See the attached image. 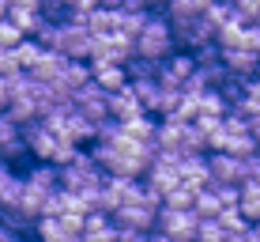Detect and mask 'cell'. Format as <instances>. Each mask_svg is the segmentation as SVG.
Instances as JSON below:
<instances>
[{"label": "cell", "mask_w": 260, "mask_h": 242, "mask_svg": "<svg viewBox=\"0 0 260 242\" xmlns=\"http://www.w3.org/2000/svg\"><path fill=\"white\" fill-rule=\"evenodd\" d=\"M174 53V38H170V23L162 19V12H147V23L132 42V57L147 61V65H162Z\"/></svg>", "instance_id": "cell-1"}, {"label": "cell", "mask_w": 260, "mask_h": 242, "mask_svg": "<svg viewBox=\"0 0 260 242\" xmlns=\"http://www.w3.org/2000/svg\"><path fill=\"white\" fill-rule=\"evenodd\" d=\"M57 174H60V190H64V193L98 190V185H102V178H106L102 170L94 167V159H91V151H87V148H79L76 155H72V163L60 167Z\"/></svg>", "instance_id": "cell-2"}, {"label": "cell", "mask_w": 260, "mask_h": 242, "mask_svg": "<svg viewBox=\"0 0 260 242\" xmlns=\"http://www.w3.org/2000/svg\"><path fill=\"white\" fill-rule=\"evenodd\" d=\"M143 201V185L136 178H102V190H98V201H94V212L102 216H113L124 204H136Z\"/></svg>", "instance_id": "cell-3"}, {"label": "cell", "mask_w": 260, "mask_h": 242, "mask_svg": "<svg viewBox=\"0 0 260 242\" xmlns=\"http://www.w3.org/2000/svg\"><path fill=\"white\" fill-rule=\"evenodd\" d=\"M132 61V42L121 34H106V38H91L87 49V68H124Z\"/></svg>", "instance_id": "cell-4"}, {"label": "cell", "mask_w": 260, "mask_h": 242, "mask_svg": "<svg viewBox=\"0 0 260 242\" xmlns=\"http://www.w3.org/2000/svg\"><path fill=\"white\" fill-rule=\"evenodd\" d=\"M155 216H158V204L151 201H136V204H124L110 216V223L117 231H140V235H151L155 231Z\"/></svg>", "instance_id": "cell-5"}, {"label": "cell", "mask_w": 260, "mask_h": 242, "mask_svg": "<svg viewBox=\"0 0 260 242\" xmlns=\"http://www.w3.org/2000/svg\"><path fill=\"white\" fill-rule=\"evenodd\" d=\"M196 220L192 212H170V208H158L155 216V235H166L174 242H192L196 238Z\"/></svg>", "instance_id": "cell-6"}, {"label": "cell", "mask_w": 260, "mask_h": 242, "mask_svg": "<svg viewBox=\"0 0 260 242\" xmlns=\"http://www.w3.org/2000/svg\"><path fill=\"white\" fill-rule=\"evenodd\" d=\"M4 19L23 34V38H34V31L42 26V12H38V0H12L4 12Z\"/></svg>", "instance_id": "cell-7"}, {"label": "cell", "mask_w": 260, "mask_h": 242, "mask_svg": "<svg viewBox=\"0 0 260 242\" xmlns=\"http://www.w3.org/2000/svg\"><path fill=\"white\" fill-rule=\"evenodd\" d=\"M72 110H76L83 121L98 125V121H106V95L98 91L94 84H87V87H79V91L72 95Z\"/></svg>", "instance_id": "cell-8"}, {"label": "cell", "mask_w": 260, "mask_h": 242, "mask_svg": "<svg viewBox=\"0 0 260 242\" xmlns=\"http://www.w3.org/2000/svg\"><path fill=\"white\" fill-rule=\"evenodd\" d=\"M19 140H23L26 155H30L34 163H49V159H53V151H57V140H53V137H49L46 129H42L38 121H34V125H26V129H19Z\"/></svg>", "instance_id": "cell-9"}, {"label": "cell", "mask_w": 260, "mask_h": 242, "mask_svg": "<svg viewBox=\"0 0 260 242\" xmlns=\"http://www.w3.org/2000/svg\"><path fill=\"white\" fill-rule=\"evenodd\" d=\"M219 65H222V72L234 76V79H253L260 72V57H256V53H249V49L219 53Z\"/></svg>", "instance_id": "cell-10"}, {"label": "cell", "mask_w": 260, "mask_h": 242, "mask_svg": "<svg viewBox=\"0 0 260 242\" xmlns=\"http://www.w3.org/2000/svg\"><path fill=\"white\" fill-rule=\"evenodd\" d=\"M208 185H241V159L208 155Z\"/></svg>", "instance_id": "cell-11"}, {"label": "cell", "mask_w": 260, "mask_h": 242, "mask_svg": "<svg viewBox=\"0 0 260 242\" xmlns=\"http://www.w3.org/2000/svg\"><path fill=\"white\" fill-rule=\"evenodd\" d=\"M87 84H91V68H87L83 65V61H68V65H64V72H60L57 79H53V91H60V95H76L79 91V87H87Z\"/></svg>", "instance_id": "cell-12"}, {"label": "cell", "mask_w": 260, "mask_h": 242, "mask_svg": "<svg viewBox=\"0 0 260 242\" xmlns=\"http://www.w3.org/2000/svg\"><path fill=\"white\" fill-rule=\"evenodd\" d=\"M140 102L132 98V91L128 87H121L117 95H106V118L110 121H117V125H124V121H132V118H140Z\"/></svg>", "instance_id": "cell-13"}, {"label": "cell", "mask_w": 260, "mask_h": 242, "mask_svg": "<svg viewBox=\"0 0 260 242\" xmlns=\"http://www.w3.org/2000/svg\"><path fill=\"white\" fill-rule=\"evenodd\" d=\"M177 182L189 185V190H204L208 185V155H185L177 163Z\"/></svg>", "instance_id": "cell-14"}, {"label": "cell", "mask_w": 260, "mask_h": 242, "mask_svg": "<svg viewBox=\"0 0 260 242\" xmlns=\"http://www.w3.org/2000/svg\"><path fill=\"white\" fill-rule=\"evenodd\" d=\"M23 182L30 185L34 193H42V197H53V193L60 190V174H57V167H49V163H34L23 174Z\"/></svg>", "instance_id": "cell-15"}, {"label": "cell", "mask_w": 260, "mask_h": 242, "mask_svg": "<svg viewBox=\"0 0 260 242\" xmlns=\"http://www.w3.org/2000/svg\"><path fill=\"white\" fill-rule=\"evenodd\" d=\"M64 65H68V61L60 57V53H53V49H42V57L30 65V72H26V76H30L34 84H53V79H57L60 72H64Z\"/></svg>", "instance_id": "cell-16"}, {"label": "cell", "mask_w": 260, "mask_h": 242, "mask_svg": "<svg viewBox=\"0 0 260 242\" xmlns=\"http://www.w3.org/2000/svg\"><path fill=\"white\" fill-rule=\"evenodd\" d=\"M238 212L249 227L260 220V182H241L238 185Z\"/></svg>", "instance_id": "cell-17"}, {"label": "cell", "mask_w": 260, "mask_h": 242, "mask_svg": "<svg viewBox=\"0 0 260 242\" xmlns=\"http://www.w3.org/2000/svg\"><path fill=\"white\" fill-rule=\"evenodd\" d=\"M166 23H189V19H200L204 12V0H174V4L158 8Z\"/></svg>", "instance_id": "cell-18"}, {"label": "cell", "mask_w": 260, "mask_h": 242, "mask_svg": "<svg viewBox=\"0 0 260 242\" xmlns=\"http://www.w3.org/2000/svg\"><path fill=\"white\" fill-rule=\"evenodd\" d=\"M91 84H94L102 95H117L121 87H128V79H124V68H94V72H91Z\"/></svg>", "instance_id": "cell-19"}, {"label": "cell", "mask_w": 260, "mask_h": 242, "mask_svg": "<svg viewBox=\"0 0 260 242\" xmlns=\"http://www.w3.org/2000/svg\"><path fill=\"white\" fill-rule=\"evenodd\" d=\"M155 118H147V114H140V118H132V121H124L121 125V132L128 140H136V144H151V140H155Z\"/></svg>", "instance_id": "cell-20"}, {"label": "cell", "mask_w": 260, "mask_h": 242, "mask_svg": "<svg viewBox=\"0 0 260 242\" xmlns=\"http://www.w3.org/2000/svg\"><path fill=\"white\" fill-rule=\"evenodd\" d=\"M219 212H222V208H219V197H215L211 185L196 190V197H192V216H196V220H215Z\"/></svg>", "instance_id": "cell-21"}, {"label": "cell", "mask_w": 260, "mask_h": 242, "mask_svg": "<svg viewBox=\"0 0 260 242\" xmlns=\"http://www.w3.org/2000/svg\"><path fill=\"white\" fill-rule=\"evenodd\" d=\"M83 26H87V34H91V38H106V34H113V8H110V4H98Z\"/></svg>", "instance_id": "cell-22"}, {"label": "cell", "mask_w": 260, "mask_h": 242, "mask_svg": "<svg viewBox=\"0 0 260 242\" xmlns=\"http://www.w3.org/2000/svg\"><path fill=\"white\" fill-rule=\"evenodd\" d=\"M34 242H72V238L64 235V227H60L57 216H42L34 223Z\"/></svg>", "instance_id": "cell-23"}, {"label": "cell", "mask_w": 260, "mask_h": 242, "mask_svg": "<svg viewBox=\"0 0 260 242\" xmlns=\"http://www.w3.org/2000/svg\"><path fill=\"white\" fill-rule=\"evenodd\" d=\"M192 197H196V193L189 190V185L177 182L174 190L162 197V208H170V212H192Z\"/></svg>", "instance_id": "cell-24"}, {"label": "cell", "mask_w": 260, "mask_h": 242, "mask_svg": "<svg viewBox=\"0 0 260 242\" xmlns=\"http://www.w3.org/2000/svg\"><path fill=\"white\" fill-rule=\"evenodd\" d=\"M12 57H15V65H19V72H30V65L42 57V46H38L34 38H23L19 46L12 49Z\"/></svg>", "instance_id": "cell-25"}, {"label": "cell", "mask_w": 260, "mask_h": 242, "mask_svg": "<svg viewBox=\"0 0 260 242\" xmlns=\"http://www.w3.org/2000/svg\"><path fill=\"white\" fill-rule=\"evenodd\" d=\"M226 8H230V19L238 26H256V0H234Z\"/></svg>", "instance_id": "cell-26"}, {"label": "cell", "mask_w": 260, "mask_h": 242, "mask_svg": "<svg viewBox=\"0 0 260 242\" xmlns=\"http://www.w3.org/2000/svg\"><path fill=\"white\" fill-rule=\"evenodd\" d=\"M177 151H181V159L185 155H208V151H204V137L196 132V125H185L181 129V148Z\"/></svg>", "instance_id": "cell-27"}, {"label": "cell", "mask_w": 260, "mask_h": 242, "mask_svg": "<svg viewBox=\"0 0 260 242\" xmlns=\"http://www.w3.org/2000/svg\"><path fill=\"white\" fill-rule=\"evenodd\" d=\"M215 223H219L222 235H238V231H245V227H249V223L241 220V212H238V208H222L219 216H215Z\"/></svg>", "instance_id": "cell-28"}, {"label": "cell", "mask_w": 260, "mask_h": 242, "mask_svg": "<svg viewBox=\"0 0 260 242\" xmlns=\"http://www.w3.org/2000/svg\"><path fill=\"white\" fill-rule=\"evenodd\" d=\"M192 242H226V235L219 231L215 220H200V223H196V238Z\"/></svg>", "instance_id": "cell-29"}, {"label": "cell", "mask_w": 260, "mask_h": 242, "mask_svg": "<svg viewBox=\"0 0 260 242\" xmlns=\"http://www.w3.org/2000/svg\"><path fill=\"white\" fill-rule=\"evenodd\" d=\"M19 42H23V34H19V31H15V26H12V23H8V19H0V53H8V49H15V46H19Z\"/></svg>", "instance_id": "cell-30"}, {"label": "cell", "mask_w": 260, "mask_h": 242, "mask_svg": "<svg viewBox=\"0 0 260 242\" xmlns=\"http://www.w3.org/2000/svg\"><path fill=\"white\" fill-rule=\"evenodd\" d=\"M110 227V216H102V212H87L83 216V238H91L98 235V231H106Z\"/></svg>", "instance_id": "cell-31"}, {"label": "cell", "mask_w": 260, "mask_h": 242, "mask_svg": "<svg viewBox=\"0 0 260 242\" xmlns=\"http://www.w3.org/2000/svg\"><path fill=\"white\" fill-rule=\"evenodd\" d=\"M219 197V208H238V185H211Z\"/></svg>", "instance_id": "cell-32"}, {"label": "cell", "mask_w": 260, "mask_h": 242, "mask_svg": "<svg viewBox=\"0 0 260 242\" xmlns=\"http://www.w3.org/2000/svg\"><path fill=\"white\" fill-rule=\"evenodd\" d=\"M12 140H19V129H15L12 121H8V114H0V148L12 144Z\"/></svg>", "instance_id": "cell-33"}, {"label": "cell", "mask_w": 260, "mask_h": 242, "mask_svg": "<svg viewBox=\"0 0 260 242\" xmlns=\"http://www.w3.org/2000/svg\"><path fill=\"white\" fill-rule=\"evenodd\" d=\"M15 72H19V65H15L12 49H8V53H0V84H4V79H12Z\"/></svg>", "instance_id": "cell-34"}, {"label": "cell", "mask_w": 260, "mask_h": 242, "mask_svg": "<svg viewBox=\"0 0 260 242\" xmlns=\"http://www.w3.org/2000/svg\"><path fill=\"white\" fill-rule=\"evenodd\" d=\"M23 235H15V231H8V227H0V242H19Z\"/></svg>", "instance_id": "cell-35"}, {"label": "cell", "mask_w": 260, "mask_h": 242, "mask_svg": "<svg viewBox=\"0 0 260 242\" xmlns=\"http://www.w3.org/2000/svg\"><path fill=\"white\" fill-rule=\"evenodd\" d=\"M147 242H174V238H166V235H155V231H151V235H147Z\"/></svg>", "instance_id": "cell-36"}, {"label": "cell", "mask_w": 260, "mask_h": 242, "mask_svg": "<svg viewBox=\"0 0 260 242\" xmlns=\"http://www.w3.org/2000/svg\"><path fill=\"white\" fill-rule=\"evenodd\" d=\"M4 12H8V4H4V0H0V19H4Z\"/></svg>", "instance_id": "cell-37"}, {"label": "cell", "mask_w": 260, "mask_h": 242, "mask_svg": "<svg viewBox=\"0 0 260 242\" xmlns=\"http://www.w3.org/2000/svg\"><path fill=\"white\" fill-rule=\"evenodd\" d=\"M256 26H260V0H256Z\"/></svg>", "instance_id": "cell-38"}, {"label": "cell", "mask_w": 260, "mask_h": 242, "mask_svg": "<svg viewBox=\"0 0 260 242\" xmlns=\"http://www.w3.org/2000/svg\"><path fill=\"white\" fill-rule=\"evenodd\" d=\"M72 242H87V238H83V235H79V238H72Z\"/></svg>", "instance_id": "cell-39"}, {"label": "cell", "mask_w": 260, "mask_h": 242, "mask_svg": "<svg viewBox=\"0 0 260 242\" xmlns=\"http://www.w3.org/2000/svg\"><path fill=\"white\" fill-rule=\"evenodd\" d=\"M253 227H256V231H260V220H256V223H253Z\"/></svg>", "instance_id": "cell-40"}, {"label": "cell", "mask_w": 260, "mask_h": 242, "mask_svg": "<svg viewBox=\"0 0 260 242\" xmlns=\"http://www.w3.org/2000/svg\"><path fill=\"white\" fill-rule=\"evenodd\" d=\"M19 242H30V238H19Z\"/></svg>", "instance_id": "cell-41"}, {"label": "cell", "mask_w": 260, "mask_h": 242, "mask_svg": "<svg viewBox=\"0 0 260 242\" xmlns=\"http://www.w3.org/2000/svg\"><path fill=\"white\" fill-rule=\"evenodd\" d=\"M0 167H4V163H0Z\"/></svg>", "instance_id": "cell-42"}]
</instances>
